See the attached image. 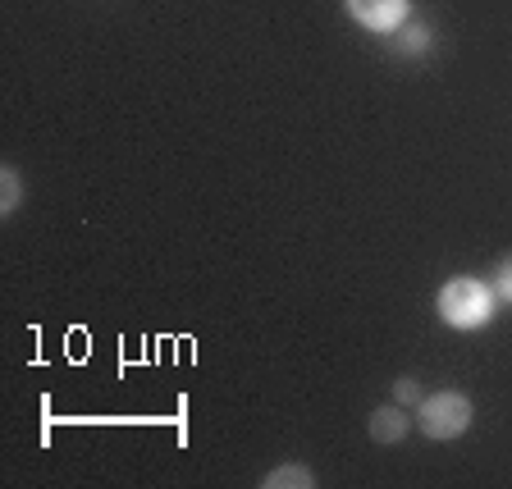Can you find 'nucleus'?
<instances>
[{
    "mask_svg": "<svg viewBox=\"0 0 512 489\" xmlns=\"http://www.w3.org/2000/svg\"><path fill=\"white\" fill-rule=\"evenodd\" d=\"M407 430H412V416H407V407H398V403H384L366 416V435H371L375 444H403Z\"/></svg>",
    "mask_w": 512,
    "mask_h": 489,
    "instance_id": "4",
    "label": "nucleus"
},
{
    "mask_svg": "<svg viewBox=\"0 0 512 489\" xmlns=\"http://www.w3.org/2000/svg\"><path fill=\"white\" fill-rule=\"evenodd\" d=\"M421 384L412 380V375H403V380H394V403H407V407H421Z\"/></svg>",
    "mask_w": 512,
    "mask_h": 489,
    "instance_id": "9",
    "label": "nucleus"
},
{
    "mask_svg": "<svg viewBox=\"0 0 512 489\" xmlns=\"http://www.w3.org/2000/svg\"><path fill=\"white\" fill-rule=\"evenodd\" d=\"M471 416H476V407H471L467 394H458V389H439V394L421 398V407H416V426H421V435H426L430 444H448V439L467 435Z\"/></svg>",
    "mask_w": 512,
    "mask_h": 489,
    "instance_id": "2",
    "label": "nucleus"
},
{
    "mask_svg": "<svg viewBox=\"0 0 512 489\" xmlns=\"http://www.w3.org/2000/svg\"><path fill=\"white\" fill-rule=\"evenodd\" d=\"M494 302L499 298H494V288L485 284V279L458 275V279H448V284L439 288L435 311H439V320H444L448 330H480V325H490Z\"/></svg>",
    "mask_w": 512,
    "mask_h": 489,
    "instance_id": "1",
    "label": "nucleus"
},
{
    "mask_svg": "<svg viewBox=\"0 0 512 489\" xmlns=\"http://www.w3.org/2000/svg\"><path fill=\"white\" fill-rule=\"evenodd\" d=\"M490 288H494V298H499V302H512V256H503L499 266H494Z\"/></svg>",
    "mask_w": 512,
    "mask_h": 489,
    "instance_id": "8",
    "label": "nucleus"
},
{
    "mask_svg": "<svg viewBox=\"0 0 512 489\" xmlns=\"http://www.w3.org/2000/svg\"><path fill=\"white\" fill-rule=\"evenodd\" d=\"M19 202H23V179L14 165H5V170H0V215H14Z\"/></svg>",
    "mask_w": 512,
    "mask_h": 489,
    "instance_id": "7",
    "label": "nucleus"
},
{
    "mask_svg": "<svg viewBox=\"0 0 512 489\" xmlns=\"http://www.w3.org/2000/svg\"><path fill=\"white\" fill-rule=\"evenodd\" d=\"M430 46H435V32H430V23L421 19H407L394 28V51L407 55V60H416V55H426Z\"/></svg>",
    "mask_w": 512,
    "mask_h": 489,
    "instance_id": "5",
    "label": "nucleus"
},
{
    "mask_svg": "<svg viewBox=\"0 0 512 489\" xmlns=\"http://www.w3.org/2000/svg\"><path fill=\"white\" fill-rule=\"evenodd\" d=\"M348 5V14L362 28H371V32H394L398 23H407V0H343Z\"/></svg>",
    "mask_w": 512,
    "mask_h": 489,
    "instance_id": "3",
    "label": "nucleus"
},
{
    "mask_svg": "<svg viewBox=\"0 0 512 489\" xmlns=\"http://www.w3.org/2000/svg\"><path fill=\"white\" fill-rule=\"evenodd\" d=\"M261 485L266 489H311L316 476H311V467H302V462H279L270 476H261Z\"/></svg>",
    "mask_w": 512,
    "mask_h": 489,
    "instance_id": "6",
    "label": "nucleus"
}]
</instances>
